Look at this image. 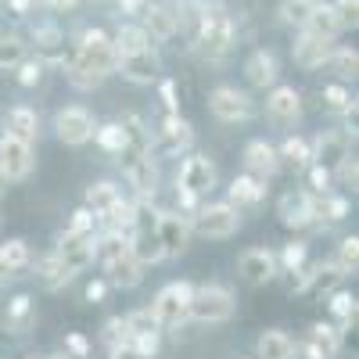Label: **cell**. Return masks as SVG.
Here are the masks:
<instances>
[{"instance_id": "4fadbf2b", "label": "cell", "mask_w": 359, "mask_h": 359, "mask_svg": "<svg viewBox=\"0 0 359 359\" xmlns=\"http://www.w3.org/2000/svg\"><path fill=\"white\" fill-rule=\"evenodd\" d=\"M180 187H184V194H187V198L208 194V191L216 187V169H212V162L201 158V155L187 158V162H184V169H180Z\"/></svg>"}, {"instance_id": "bcb514c9", "label": "cell", "mask_w": 359, "mask_h": 359, "mask_svg": "<svg viewBox=\"0 0 359 359\" xmlns=\"http://www.w3.org/2000/svg\"><path fill=\"white\" fill-rule=\"evenodd\" d=\"M40 76H43V62H22L18 65V83L22 86H36Z\"/></svg>"}, {"instance_id": "ab89813d", "label": "cell", "mask_w": 359, "mask_h": 359, "mask_svg": "<svg viewBox=\"0 0 359 359\" xmlns=\"http://www.w3.org/2000/svg\"><path fill=\"white\" fill-rule=\"evenodd\" d=\"M355 266H359V241L355 237H345L341 241V248H338V273L345 277V273H355Z\"/></svg>"}, {"instance_id": "f5cc1de1", "label": "cell", "mask_w": 359, "mask_h": 359, "mask_svg": "<svg viewBox=\"0 0 359 359\" xmlns=\"http://www.w3.org/2000/svg\"><path fill=\"white\" fill-rule=\"evenodd\" d=\"M111 359H147V355H140L133 345H118V348H111Z\"/></svg>"}, {"instance_id": "d4e9b609", "label": "cell", "mask_w": 359, "mask_h": 359, "mask_svg": "<svg viewBox=\"0 0 359 359\" xmlns=\"http://www.w3.org/2000/svg\"><path fill=\"white\" fill-rule=\"evenodd\" d=\"M302 33H309V36H320V40H327V43H331V40L341 33V22H338L334 8H331V4H316V11H313V15H309V22L302 25Z\"/></svg>"}, {"instance_id": "cb8c5ba5", "label": "cell", "mask_w": 359, "mask_h": 359, "mask_svg": "<svg viewBox=\"0 0 359 359\" xmlns=\"http://www.w3.org/2000/svg\"><path fill=\"white\" fill-rule=\"evenodd\" d=\"M266 108L273 118H280V123H294L298 111H302V94H298L294 86H277L273 94H269Z\"/></svg>"}, {"instance_id": "c3c4849f", "label": "cell", "mask_w": 359, "mask_h": 359, "mask_svg": "<svg viewBox=\"0 0 359 359\" xmlns=\"http://www.w3.org/2000/svg\"><path fill=\"white\" fill-rule=\"evenodd\" d=\"M309 180H313V187H316V191H323V194H327V184H331V172H327L323 165H313Z\"/></svg>"}, {"instance_id": "1f68e13d", "label": "cell", "mask_w": 359, "mask_h": 359, "mask_svg": "<svg viewBox=\"0 0 359 359\" xmlns=\"http://www.w3.org/2000/svg\"><path fill=\"white\" fill-rule=\"evenodd\" d=\"M230 198L241 201V205H259L266 198V180H259V176H237L230 184Z\"/></svg>"}, {"instance_id": "60d3db41", "label": "cell", "mask_w": 359, "mask_h": 359, "mask_svg": "<svg viewBox=\"0 0 359 359\" xmlns=\"http://www.w3.org/2000/svg\"><path fill=\"white\" fill-rule=\"evenodd\" d=\"M327 216V219H345V212H348V201L345 198H334V194H323L320 201H316V216Z\"/></svg>"}, {"instance_id": "8fae6325", "label": "cell", "mask_w": 359, "mask_h": 359, "mask_svg": "<svg viewBox=\"0 0 359 359\" xmlns=\"http://www.w3.org/2000/svg\"><path fill=\"white\" fill-rule=\"evenodd\" d=\"M338 331L327 323H316L313 331L294 345V355L298 359H338Z\"/></svg>"}, {"instance_id": "2e32d148", "label": "cell", "mask_w": 359, "mask_h": 359, "mask_svg": "<svg viewBox=\"0 0 359 359\" xmlns=\"http://www.w3.org/2000/svg\"><path fill=\"white\" fill-rule=\"evenodd\" d=\"M316 165H323L327 172L338 169L345 158H348V133L345 130H331V133H320L316 140V151H313Z\"/></svg>"}, {"instance_id": "7c38bea8", "label": "cell", "mask_w": 359, "mask_h": 359, "mask_svg": "<svg viewBox=\"0 0 359 359\" xmlns=\"http://www.w3.org/2000/svg\"><path fill=\"white\" fill-rule=\"evenodd\" d=\"M54 255L62 259V266L72 277L83 273V269L90 266V259H94V233H65Z\"/></svg>"}, {"instance_id": "b9f144b4", "label": "cell", "mask_w": 359, "mask_h": 359, "mask_svg": "<svg viewBox=\"0 0 359 359\" xmlns=\"http://www.w3.org/2000/svg\"><path fill=\"white\" fill-rule=\"evenodd\" d=\"M323 101H327V108H331V111H352L355 108V101L348 97L345 86H327L323 90Z\"/></svg>"}, {"instance_id": "ee69618b", "label": "cell", "mask_w": 359, "mask_h": 359, "mask_svg": "<svg viewBox=\"0 0 359 359\" xmlns=\"http://www.w3.org/2000/svg\"><path fill=\"white\" fill-rule=\"evenodd\" d=\"M306 255H309V248L302 241H294V245L284 248V266L291 269V273H298V269H306Z\"/></svg>"}, {"instance_id": "f907efd6", "label": "cell", "mask_w": 359, "mask_h": 359, "mask_svg": "<svg viewBox=\"0 0 359 359\" xmlns=\"http://www.w3.org/2000/svg\"><path fill=\"white\" fill-rule=\"evenodd\" d=\"M162 101H165L169 115H176V83H172V79H165V83H162Z\"/></svg>"}, {"instance_id": "30bf717a", "label": "cell", "mask_w": 359, "mask_h": 359, "mask_svg": "<svg viewBox=\"0 0 359 359\" xmlns=\"http://www.w3.org/2000/svg\"><path fill=\"white\" fill-rule=\"evenodd\" d=\"M191 140H194L191 123H184L180 115H169V118H165V126L158 130V140L151 144V155H158V158H172V155L184 151V147H191Z\"/></svg>"}, {"instance_id": "8992f818", "label": "cell", "mask_w": 359, "mask_h": 359, "mask_svg": "<svg viewBox=\"0 0 359 359\" xmlns=\"http://www.w3.org/2000/svg\"><path fill=\"white\" fill-rule=\"evenodd\" d=\"M208 108H212L216 118H223V123H245V118H252V97L241 94L237 86H216L212 94H208Z\"/></svg>"}, {"instance_id": "11a10c76", "label": "cell", "mask_w": 359, "mask_h": 359, "mask_svg": "<svg viewBox=\"0 0 359 359\" xmlns=\"http://www.w3.org/2000/svg\"><path fill=\"white\" fill-rule=\"evenodd\" d=\"M338 169H341V180H345V184H355V162H352V158H345Z\"/></svg>"}, {"instance_id": "7402d4cb", "label": "cell", "mask_w": 359, "mask_h": 359, "mask_svg": "<svg viewBox=\"0 0 359 359\" xmlns=\"http://www.w3.org/2000/svg\"><path fill=\"white\" fill-rule=\"evenodd\" d=\"M245 72H248V83L252 86H273L277 76H280L277 54L273 50H255L248 62H245Z\"/></svg>"}, {"instance_id": "ac0fdd59", "label": "cell", "mask_w": 359, "mask_h": 359, "mask_svg": "<svg viewBox=\"0 0 359 359\" xmlns=\"http://www.w3.org/2000/svg\"><path fill=\"white\" fill-rule=\"evenodd\" d=\"M155 230H158V241H162V252L165 255H180V252L187 248V233L191 230H187V223L180 219L176 212H162Z\"/></svg>"}, {"instance_id": "3957f363", "label": "cell", "mask_w": 359, "mask_h": 359, "mask_svg": "<svg viewBox=\"0 0 359 359\" xmlns=\"http://www.w3.org/2000/svg\"><path fill=\"white\" fill-rule=\"evenodd\" d=\"M97 252L104 259V269H108L111 284H118V287H137L140 284V262L130 255V245L118 233H108Z\"/></svg>"}, {"instance_id": "f546056e", "label": "cell", "mask_w": 359, "mask_h": 359, "mask_svg": "<svg viewBox=\"0 0 359 359\" xmlns=\"http://www.w3.org/2000/svg\"><path fill=\"white\" fill-rule=\"evenodd\" d=\"M294 355V341L284 331H266L259 338V359H291Z\"/></svg>"}, {"instance_id": "f6af8a7d", "label": "cell", "mask_w": 359, "mask_h": 359, "mask_svg": "<svg viewBox=\"0 0 359 359\" xmlns=\"http://www.w3.org/2000/svg\"><path fill=\"white\" fill-rule=\"evenodd\" d=\"M331 8H334V15H338L341 29L359 22V0H338V4H331Z\"/></svg>"}, {"instance_id": "52a82bcc", "label": "cell", "mask_w": 359, "mask_h": 359, "mask_svg": "<svg viewBox=\"0 0 359 359\" xmlns=\"http://www.w3.org/2000/svg\"><path fill=\"white\" fill-rule=\"evenodd\" d=\"M29 169H33V147L18 137H11V133H4L0 137V176L25 180Z\"/></svg>"}, {"instance_id": "7bdbcfd3", "label": "cell", "mask_w": 359, "mask_h": 359, "mask_svg": "<svg viewBox=\"0 0 359 359\" xmlns=\"http://www.w3.org/2000/svg\"><path fill=\"white\" fill-rule=\"evenodd\" d=\"M331 313H334L341 323H352V320H355V298L345 294V291L334 294V298H331Z\"/></svg>"}, {"instance_id": "8d00e7d4", "label": "cell", "mask_w": 359, "mask_h": 359, "mask_svg": "<svg viewBox=\"0 0 359 359\" xmlns=\"http://www.w3.org/2000/svg\"><path fill=\"white\" fill-rule=\"evenodd\" d=\"M25 62V43L18 36H0V72L18 69Z\"/></svg>"}, {"instance_id": "7dc6e473", "label": "cell", "mask_w": 359, "mask_h": 359, "mask_svg": "<svg viewBox=\"0 0 359 359\" xmlns=\"http://www.w3.org/2000/svg\"><path fill=\"white\" fill-rule=\"evenodd\" d=\"M104 338H108V345H111V348L126 345V327H123V320H108V327H104Z\"/></svg>"}, {"instance_id": "74e56055", "label": "cell", "mask_w": 359, "mask_h": 359, "mask_svg": "<svg viewBox=\"0 0 359 359\" xmlns=\"http://www.w3.org/2000/svg\"><path fill=\"white\" fill-rule=\"evenodd\" d=\"M94 133H97V144L104 147L108 155H123L126 151V130L118 126V123H108V126H101Z\"/></svg>"}, {"instance_id": "4dcf8cb0", "label": "cell", "mask_w": 359, "mask_h": 359, "mask_svg": "<svg viewBox=\"0 0 359 359\" xmlns=\"http://www.w3.org/2000/svg\"><path fill=\"white\" fill-rule=\"evenodd\" d=\"M8 133L29 144V140L36 137V111H33V108H25V104L11 108V111H8Z\"/></svg>"}, {"instance_id": "ffe728a7", "label": "cell", "mask_w": 359, "mask_h": 359, "mask_svg": "<svg viewBox=\"0 0 359 359\" xmlns=\"http://www.w3.org/2000/svg\"><path fill=\"white\" fill-rule=\"evenodd\" d=\"M331 43L327 40H320V36H309V33H302L294 40V62L302 65V69H323V62L331 57Z\"/></svg>"}, {"instance_id": "d6a6232c", "label": "cell", "mask_w": 359, "mask_h": 359, "mask_svg": "<svg viewBox=\"0 0 359 359\" xmlns=\"http://www.w3.org/2000/svg\"><path fill=\"white\" fill-rule=\"evenodd\" d=\"M33 320H36V309H33V298H25V294H18V298H11L8 302V327L11 331H29L33 327Z\"/></svg>"}, {"instance_id": "ba28073f", "label": "cell", "mask_w": 359, "mask_h": 359, "mask_svg": "<svg viewBox=\"0 0 359 359\" xmlns=\"http://www.w3.org/2000/svg\"><path fill=\"white\" fill-rule=\"evenodd\" d=\"M86 205H90V212L94 216H104L111 223H130V205L123 201V194H118L115 184H94L86 191Z\"/></svg>"}, {"instance_id": "9c48e42d", "label": "cell", "mask_w": 359, "mask_h": 359, "mask_svg": "<svg viewBox=\"0 0 359 359\" xmlns=\"http://www.w3.org/2000/svg\"><path fill=\"white\" fill-rule=\"evenodd\" d=\"M194 226H198L201 237H230L241 226V216H237L233 205H208L194 216Z\"/></svg>"}, {"instance_id": "e0dca14e", "label": "cell", "mask_w": 359, "mask_h": 359, "mask_svg": "<svg viewBox=\"0 0 359 359\" xmlns=\"http://www.w3.org/2000/svg\"><path fill=\"white\" fill-rule=\"evenodd\" d=\"M118 69L130 83H155L158 79V57L151 50H137V54H123L118 57Z\"/></svg>"}, {"instance_id": "603a6c76", "label": "cell", "mask_w": 359, "mask_h": 359, "mask_svg": "<svg viewBox=\"0 0 359 359\" xmlns=\"http://www.w3.org/2000/svg\"><path fill=\"white\" fill-rule=\"evenodd\" d=\"M280 216H284V223L287 226H309L313 223V216H316V201L309 198V194H302V191H291V194H284V201H280Z\"/></svg>"}, {"instance_id": "816d5d0a", "label": "cell", "mask_w": 359, "mask_h": 359, "mask_svg": "<svg viewBox=\"0 0 359 359\" xmlns=\"http://www.w3.org/2000/svg\"><path fill=\"white\" fill-rule=\"evenodd\" d=\"M147 4H151V0H118L123 15H144V11H147Z\"/></svg>"}, {"instance_id": "d6986e66", "label": "cell", "mask_w": 359, "mask_h": 359, "mask_svg": "<svg viewBox=\"0 0 359 359\" xmlns=\"http://www.w3.org/2000/svg\"><path fill=\"white\" fill-rule=\"evenodd\" d=\"M273 273H277V259L269 255L266 248H252V252L241 255V277L248 284H269Z\"/></svg>"}, {"instance_id": "91938a15", "label": "cell", "mask_w": 359, "mask_h": 359, "mask_svg": "<svg viewBox=\"0 0 359 359\" xmlns=\"http://www.w3.org/2000/svg\"><path fill=\"white\" fill-rule=\"evenodd\" d=\"M54 359H72V355H54Z\"/></svg>"}, {"instance_id": "4316f807", "label": "cell", "mask_w": 359, "mask_h": 359, "mask_svg": "<svg viewBox=\"0 0 359 359\" xmlns=\"http://www.w3.org/2000/svg\"><path fill=\"white\" fill-rule=\"evenodd\" d=\"M115 50L118 57L123 54H137V50H151V40H147V33L140 29V22H126V25H118V33H115Z\"/></svg>"}, {"instance_id": "277c9868", "label": "cell", "mask_w": 359, "mask_h": 359, "mask_svg": "<svg viewBox=\"0 0 359 359\" xmlns=\"http://www.w3.org/2000/svg\"><path fill=\"white\" fill-rule=\"evenodd\" d=\"M191 294H194V287L191 284H165L162 291H158V298H155V309H151V316L158 320V327H180L187 320V313H191Z\"/></svg>"}, {"instance_id": "9f6ffc18", "label": "cell", "mask_w": 359, "mask_h": 359, "mask_svg": "<svg viewBox=\"0 0 359 359\" xmlns=\"http://www.w3.org/2000/svg\"><path fill=\"white\" fill-rule=\"evenodd\" d=\"M11 4V11L15 15H29V8H33V0H8Z\"/></svg>"}, {"instance_id": "db71d44e", "label": "cell", "mask_w": 359, "mask_h": 359, "mask_svg": "<svg viewBox=\"0 0 359 359\" xmlns=\"http://www.w3.org/2000/svg\"><path fill=\"white\" fill-rule=\"evenodd\" d=\"M33 4H43V8H57V11H69V8H76V0H33Z\"/></svg>"}, {"instance_id": "680465c9", "label": "cell", "mask_w": 359, "mask_h": 359, "mask_svg": "<svg viewBox=\"0 0 359 359\" xmlns=\"http://www.w3.org/2000/svg\"><path fill=\"white\" fill-rule=\"evenodd\" d=\"M0 198H4V176H0Z\"/></svg>"}, {"instance_id": "681fc988", "label": "cell", "mask_w": 359, "mask_h": 359, "mask_svg": "<svg viewBox=\"0 0 359 359\" xmlns=\"http://www.w3.org/2000/svg\"><path fill=\"white\" fill-rule=\"evenodd\" d=\"M65 345L72 348V359H83V355H86V348H90L83 334H69V338H65Z\"/></svg>"}, {"instance_id": "f1b7e54d", "label": "cell", "mask_w": 359, "mask_h": 359, "mask_svg": "<svg viewBox=\"0 0 359 359\" xmlns=\"http://www.w3.org/2000/svg\"><path fill=\"white\" fill-rule=\"evenodd\" d=\"M33 40H36V50H43L50 62H62V57H65V36H62V29H57V25H36Z\"/></svg>"}, {"instance_id": "6da1fadb", "label": "cell", "mask_w": 359, "mask_h": 359, "mask_svg": "<svg viewBox=\"0 0 359 359\" xmlns=\"http://www.w3.org/2000/svg\"><path fill=\"white\" fill-rule=\"evenodd\" d=\"M115 69H118V50H115L111 36H104L101 29H83V36L76 43V54L65 65L69 83L79 86V90H90Z\"/></svg>"}, {"instance_id": "5bb4252c", "label": "cell", "mask_w": 359, "mask_h": 359, "mask_svg": "<svg viewBox=\"0 0 359 359\" xmlns=\"http://www.w3.org/2000/svg\"><path fill=\"white\" fill-rule=\"evenodd\" d=\"M54 126H57V137L65 144H86L94 137V115L86 108H65V111H57Z\"/></svg>"}, {"instance_id": "5b68a950", "label": "cell", "mask_w": 359, "mask_h": 359, "mask_svg": "<svg viewBox=\"0 0 359 359\" xmlns=\"http://www.w3.org/2000/svg\"><path fill=\"white\" fill-rule=\"evenodd\" d=\"M187 316H194L201 323H223V320L233 316V294L226 287H216V284L201 287V291L191 294V313Z\"/></svg>"}, {"instance_id": "7a4b0ae2", "label": "cell", "mask_w": 359, "mask_h": 359, "mask_svg": "<svg viewBox=\"0 0 359 359\" xmlns=\"http://www.w3.org/2000/svg\"><path fill=\"white\" fill-rule=\"evenodd\" d=\"M233 43V22L223 8H212V11H201V22H198V50L208 57V62H216L223 57Z\"/></svg>"}, {"instance_id": "f35d334b", "label": "cell", "mask_w": 359, "mask_h": 359, "mask_svg": "<svg viewBox=\"0 0 359 359\" xmlns=\"http://www.w3.org/2000/svg\"><path fill=\"white\" fill-rule=\"evenodd\" d=\"M280 158H287L294 169H306V165H309V158H313V151H309V144H306L302 137H287V140H284Z\"/></svg>"}, {"instance_id": "6f0895ef", "label": "cell", "mask_w": 359, "mask_h": 359, "mask_svg": "<svg viewBox=\"0 0 359 359\" xmlns=\"http://www.w3.org/2000/svg\"><path fill=\"white\" fill-rule=\"evenodd\" d=\"M86 298H104V284H90L86 287Z\"/></svg>"}, {"instance_id": "83f0119b", "label": "cell", "mask_w": 359, "mask_h": 359, "mask_svg": "<svg viewBox=\"0 0 359 359\" xmlns=\"http://www.w3.org/2000/svg\"><path fill=\"white\" fill-rule=\"evenodd\" d=\"M130 255H133L137 262H158V259H165L162 241H158V230H133Z\"/></svg>"}, {"instance_id": "836d02e7", "label": "cell", "mask_w": 359, "mask_h": 359, "mask_svg": "<svg viewBox=\"0 0 359 359\" xmlns=\"http://www.w3.org/2000/svg\"><path fill=\"white\" fill-rule=\"evenodd\" d=\"M316 4H320V0H280V22L302 29L309 22V15L316 11Z\"/></svg>"}, {"instance_id": "e575fe53", "label": "cell", "mask_w": 359, "mask_h": 359, "mask_svg": "<svg viewBox=\"0 0 359 359\" xmlns=\"http://www.w3.org/2000/svg\"><path fill=\"white\" fill-rule=\"evenodd\" d=\"M40 280H43V287L57 291V287H65V284L72 280V273L62 266V259H57V255H47L43 266H40Z\"/></svg>"}, {"instance_id": "44dd1931", "label": "cell", "mask_w": 359, "mask_h": 359, "mask_svg": "<svg viewBox=\"0 0 359 359\" xmlns=\"http://www.w3.org/2000/svg\"><path fill=\"white\" fill-rule=\"evenodd\" d=\"M245 165H248V172H255L259 180H266V176H273L280 169V155L266 140H252L245 147Z\"/></svg>"}, {"instance_id": "9a60e30c", "label": "cell", "mask_w": 359, "mask_h": 359, "mask_svg": "<svg viewBox=\"0 0 359 359\" xmlns=\"http://www.w3.org/2000/svg\"><path fill=\"white\" fill-rule=\"evenodd\" d=\"M176 25H180V15L165 4H147V11L140 15V29L147 33V40H172L176 33Z\"/></svg>"}, {"instance_id": "d590c367", "label": "cell", "mask_w": 359, "mask_h": 359, "mask_svg": "<svg viewBox=\"0 0 359 359\" xmlns=\"http://www.w3.org/2000/svg\"><path fill=\"white\" fill-rule=\"evenodd\" d=\"M323 65L331 69L334 76H341V79H352V76H355V69H359V57H355V50H352V47H341V50H331V57H327Z\"/></svg>"}, {"instance_id": "484cf974", "label": "cell", "mask_w": 359, "mask_h": 359, "mask_svg": "<svg viewBox=\"0 0 359 359\" xmlns=\"http://www.w3.org/2000/svg\"><path fill=\"white\" fill-rule=\"evenodd\" d=\"M29 266V248L25 241H8V245H0V280H8V277H18L22 269Z\"/></svg>"}]
</instances>
